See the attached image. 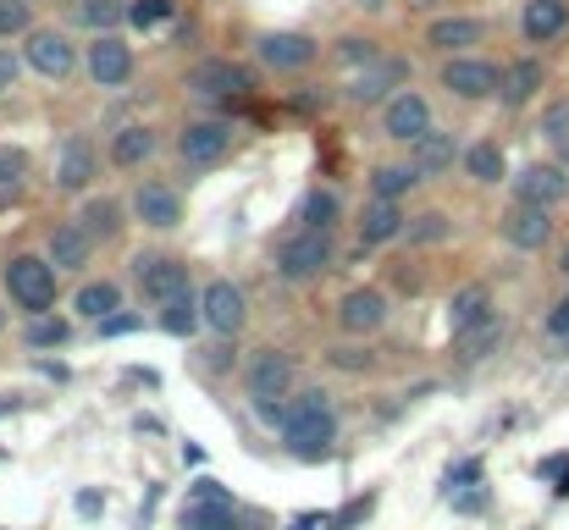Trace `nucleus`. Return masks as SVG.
<instances>
[{"label":"nucleus","instance_id":"c85d7f7f","mask_svg":"<svg viewBox=\"0 0 569 530\" xmlns=\"http://www.w3.org/2000/svg\"><path fill=\"white\" fill-rule=\"evenodd\" d=\"M465 177L470 182H481V188H492V182H503L509 177V156H503V144L498 139H476V144H465Z\"/></svg>","mask_w":569,"mask_h":530},{"label":"nucleus","instance_id":"603ef678","mask_svg":"<svg viewBox=\"0 0 569 530\" xmlns=\"http://www.w3.org/2000/svg\"><path fill=\"white\" fill-rule=\"evenodd\" d=\"M17 409V398H0V414H11Z\"/></svg>","mask_w":569,"mask_h":530},{"label":"nucleus","instance_id":"f8f14e48","mask_svg":"<svg viewBox=\"0 0 569 530\" xmlns=\"http://www.w3.org/2000/svg\"><path fill=\"white\" fill-rule=\"evenodd\" d=\"M133 282H139V293H144L150 304H172L178 293L193 288L189 260H178V254H139V260H133Z\"/></svg>","mask_w":569,"mask_h":530},{"label":"nucleus","instance_id":"7ed1b4c3","mask_svg":"<svg viewBox=\"0 0 569 530\" xmlns=\"http://www.w3.org/2000/svg\"><path fill=\"white\" fill-rule=\"evenodd\" d=\"M338 266V243L327 227H299L277 243V277L282 282H316Z\"/></svg>","mask_w":569,"mask_h":530},{"label":"nucleus","instance_id":"2eb2a0df","mask_svg":"<svg viewBox=\"0 0 569 530\" xmlns=\"http://www.w3.org/2000/svg\"><path fill=\"white\" fill-rule=\"evenodd\" d=\"M100 182V150L89 144V133H67L56 150V188L61 193H89Z\"/></svg>","mask_w":569,"mask_h":530},{"label":"nucleus","instance_id":"49530a36","mask_svg":"<svg viewBox=\"0 0 569 530\" xmlns=\"http://www.w3.org/2000/svg\"><path fill=\"white\" fill-rule=\"evenodd\" d=\"M193 503H232V492H227L221 481L204 476V481H193Z\"/></svg>","mask_w":569,"mask_h":530},{"label":"nucleus","instance_id":"9b49d317","mask_svg":"<svg viewBox=\"0 0 569 530\" xmlns=\"http://www.w3.org/2000/svg\"><path fill=\"white\" fill-rule=\"evenodd\" d=\"M437 122H431V100L420 94V89H398L387 106H381V139H392V144H415V139H426Z\"/></svg>","mask_w":569,"mask_h":530},{"label":"nucleus","instance_id":"393cba45","mask_svg":"<svg viewBox=\"0 0 569 530\" xmlns=\"http://www.w3.org/2000/svg\"><path fill=\"white\" fill-rule=\"evenodd\" d=\"M542 89H548V67H542L537 56H520V61L503 67V89H498V100H503L509 111H526Z\"/></svg>","mask_w":569,"mask_h":530},{"label":"nucleus","instance_id":"a211bd4d","mask_svg":"<svg viewBox=\"0 0 569 530\" xmlns=\"http://www.w3.org/2000/svg\"><path fill=\"white\" fill-rule=\"evenodd\" d=\"M204 327L216 332V338H238L243 332V321H249V299H243V288H232L227 277H216V282H204Z\"/></svg>","mask_w":569,"mask_h":530},{"label":"nucleus","instance_id":"5fc2aeb1","mask_svg":"<svg viewBox=\"0 0 569 530\" xmlns=\"http://www.w3.org/2000/svg\"><path fill=\"white\" fill-rule=\"evenodd\" d=\"M293 530H316V520H299V526H293Z\"/></svg>","mask_w":569,"mask_h":530},{"label":"nucleus","instance_id":"a19ab883","mask_svg":"<svg viewBox=\"0 0 569 530\" xmlns=\"http://www.w3.org/2000/svg\"><path fill=\"white\" fill-rule=\"evenodd\" d=\"M178 17V0H128V22L133 28H161V22H172Z\"/></svg>","mask_w":569,"mask_h":530},{"label":"nucleus","instance_id":"412c9836","mask_svg":"<svg viewBox=\"0 0 569 530\" xmlns=\"http://www.w3.org/2000/svg\"><path fill=\"white\" fill-rule=\"evenodd\" d=\"M44 254H50L56 271H89V260H94V238H89V227L72 216V221H56V227H50Z\"/></svg>","mask_w":569,"mask_h":530},{"label":"nucleus","instance_id":"6ab92c4d","mask_svg":"<svg viewBox=\"0 0 569 530\" xmlns=\"http://www.w3.org/2000/svg\"><path fill=\"white\" fill-rule=\"evenodd\" d=\"M338 327L349 338H377L381 327H387V293L381 288H349L338 299Z\"/></svg>","mask_w":569,"mask_h":530},{"label":"nucleus","instance_id":"5701e85b","mask_svg":"<svg viewBox=\"0 0 569 530\" xmlns=\"http://www.w3.org/2000/svg\"><path fill=\"white\" fill-rule=\"evenodd\" d=\"M156 150H161V133H156L150 122H122V128L111 133V167H122V172L150 167Z\"/></svg>","mask_w":569,"mask_h":530},{"label":"nucleus","instance_id":"4468645a","mask_svg":"<svg viewBox=\"0 0 569 530\" xmlns=\"http://www.w3.org/2000/svg\"><path fill=\"white\" fill-rule=\"evenodd\" d=\"M498 232H503L509 249L537 254V249L553 243V210H548V204H526V199H515V204L498 216Z\"/></svg>","mask_w":569,"mask_h":530},{"label":"nucleus","instance_id":"f704fd0d","mask_svg":"<svg viewBox=\"0 0 569 530\" xmlns=\"http://www.w3.org/2000/svg\"><path fill=\"white\" fill-rule=\"evenodd\" d=\"M332 56H338V67H349V72H366V67H377L381 56V39H371V33H343L338 44H332Z\"/></svg>","mask_w":569,"mask_h":530},{"label":"nucleus","instance_id":"4be33fe9","mask_svg":"<svg viewBox=\"0 0 569 530\" xmlns=\"http://www.w3.org/2000/svg\"><path fill=\"white\" fill-rule=\"evenodd\" d=\"M409 161H415V172L420 177H448L459 161H465V144H459V133L431 128L426 139H415V144H409Z\"/></svg>","mask_w":569,"mask_h":530},{"label":"nucleus","instance_id":"f3484780","mask_svg":"<svg viewBox=\"0 0 569 530\" xmlns=\"http://www.w3.org/2000/svg\"><path fill=\"white\" fill-rule=\"evenodd\" d=\"M128 204H133V216H139L144 227H156V232H172V227L183 221V193H178L172 182H161V177H144Z\"/></svg>","mask_w":569,"mask_h":530},{"label":"nucleus","instance_id":"864d4df0","mask_svg":"<svg viewBox=\"0 0 569 530\" xmlns=\"http://www.w3.org/2000/svg\"><path fill=\"white\" fill-rule=\"evenodd\" d=\"M409 6H420V11H431V6H442V0H409Z\"/></svg>","mask_w":569,"mask_h":530},{"label":"nucleus","instance_id":"cd10ccee","mask_svg":"<svg viewBox=\"0 0 569 530\" xmlns=\"http://www.w3.org/2000/svg\"><path fill=\"white\" fill-rule=\"evenodd\" d=\"M67 22L89 28V33H117L128 22V0H61Z\"/></svg>","mask_w":569,"mask_h":530},{"label":"nucleus","instance_id":"20e7f679","mask_svg":"<svg viewBox=\"0 0 569 530\" xmlns=\"http://www.w3.org/2000/svg\"><path fill=\"white\" fill-rule=\"evenodd\" d=\"M56 277L61 271L50 266V254H11L6 271H0V282H6V293L22 316H50L56 310Z\"/></svg>","mask_w":569,"mask_h":530},{"label":"nucleus","instance_id":"72a5a7b5","mask_svg":"<svg viewBox=\"0 0 569 530\" xmlns=\"http://www.w3.org/2000/svg\"><path fill=\"white\" fill-rule=\"evenodd\" d=\"M503 349V321L492 316V321H481L476 332H465V338H453V353L465 359V364H481L487 353H498Z\"/></svg>","mask_w":569,"mask_h":530},{"label":"nucleus","instance_id":"1a4fd4ad","mask_svg":"<svg viewBox=\"0 0 569 530\" xmlns=\"http://www.w3.org/2000/svg\"><path fill=\"white\" fill-rule=\"evenodd\" d=\"M398 89H409V67H403L398 56H381L377 67H366V72H349V83H343V100H349L355 111H371V106H387Z\"/></svg>","mask_w":569,"mask_h":530},{"label":"nucleus","instance_id":"b1692460","mask_svg":"<svg viewBox=\"0 0 569 530\" xmlns=\"http://www.w3.org/2000/svg\"><path fill=\"white\" fill-rule=\"evenodd\" d=\"M520 33H526V44H559L569 33V0H526Z\"/></svg>","mask_w":569,"mask_h":530},{"label":"nucleus","instance_id":"c03bdc74","mask_svg":"<svg viewBox=\"0 0 569 530\" xmlns=\"http://www.w3.org/2000/svg\"><path fill=\"white\" fill-rule=\"evenodd\" d=\"M139 327H144V316H128V310H117V316H106L94 332H100V338H128V332H139Z\"/></svg>","mask_w":569,"mask_h":530},{"label":"nucleus","instance_id":"8fccbe9b","mask_svg":"<svg viewBox=\"0 0 569 530\" xmlns=\"http://www.w3.org/2000/svg\"><path fill=\"white\" fill-rule=\"evenodd\" d=\"M459 509H465V514H476V509H487V492H465V498H459Z\"/></svg>","mask_w":569,"mask_h":530},{"label":"nucleus","instance_id":"6e6552de","mask_svg":"<svg viewBox=\"0 0 569 530\" xmlns=\"http://www.w3.org/2000/svg\"><path fill=\"white\" fill-rule=\"evenodd\" d=\"M22 61H28L39 78L61 83V78H72V72H78L83 50H78V44H72V33H61V28H33V33L22 39Z\"/></svg>","mask_w":569,"mask_h":530},{"label":"nucleus","instance_id":"7c9ffc66","mask_svg":"<svg viewBox=\"0 0 569 530\" xmlns=\"http://www.w3.org/2000/svg\"><path fill=\"white\" fill-rule=\"evenodd\" d=\"M204 327V299L199 293H178L172 304H161V332H172V338H193Z\"/></svg>","mask_w":569,"mask_h":530},{"label":"nucleus","instance_id":"f03ea898","mask_svg":"<svg viewBox=\"0 0 569 530\" xmlns=\"http://www.w3.org/2000/svg\"><path fill=\"white\" fill-rule=\"evenodd\" d=\"M293 381H299V364H293L288 349H254L249 370H243V387H249L254 409H260L271 426L282 420V403L293 398Z\"/></svg>","mask_w":569,"mask_h":530},{"label":"nucleus","instance_id":"ddd939ff","mask_svg":"<svg viewBox=\"0 0 569 530\" xmlns=\"http://www.w3.org/2000/svg\"><path fill=\"white\" fill-rule=\"evenodd\" d=\"M83 72L94 78V89H122L133 78V44L122 33H94L83 44Z\"/></svg>","mask_w":569,"mask_h":530},{"label":"nucleus","instance_id":"3c124183","mask_svg":"<svg viewBox=\"0 0 569 530\" xmlns=\"http://www.w3.org/2000/svg\"><path fill=\"white\" fill-rule=\"evenodd\" d=\"M343 6H355V11H381L387 0H343Z\"/></svg>","mask_w":569,"mask_h":530},{"label":"nucleus","instance_id":"c756f323","mask_svg":"<svg viewBox=\"0 0 569 530\" xmlns=\"http://www.w3.org/2000/svg\"><path fill=\"white\" fill-rule=\"evenodd\" d=\"M72 310H78L83 321H94V327H100L106 316H117V310H122V288H117L111 277L83 282V288H78V299H72Z\"/></svg>","mask_w":569,"mask_h":530},{"label":"nucleus","instance_id":"473e14b6","mask_svg":"<svg viewBox=\"0 0 569 530\" xmlns=\"http://www.w3.org/2000/svg\"><path fill=\"white\" fill-rule=\"evenodd\" d=\"M78 221L89 227V238H94V243H111V238L122 232V204H117V199H83Z\"/></svg>","mask_w":569,"mask_h":530},{"label":"nucleus","instance_id":"e433bc0d","mask_svg":"<svg viewBox=\"0 0 569 530\" xmlns=\"http://www.w3.org/2000/svg\"><path fill=\"white\" fill-rule=\"evenodd\" d=\"M22 188H28V156L17 144H0V204L22 199Z\"/></svg>","mask_w":569,"mask_h":530},{"label":"nucleus","instance_id":"c9c22d12","mask_svg":"<svg viewBox=\"0 0 569 530\" xmlns=\"http://www.w3.org/2000/svg\"><path fill=\"white\" fill-rule=\"evenodd\" d=\"M338 216H343V199H338L332 188H310V193L299 199V216H293V221H299V227H327V232H332Z\"/></svg>","mask_w":569,"mask_h":530},{"label":"nucleus","instance_id":"4c0bfd02","mask_svg":"<svg viewBox=\"0 0 569 530\" xmlns=\"http://www.w3.org/2000/svg\"><path fill=\"white\" fill-rule=\"evenodd\" d=\"M183 530H238V509L232 503H189Z\"/></svg>","mask_w":569,"mask_h":530},{"label":"nucleus","instance_id":"0eeeda50","mask_svg":"<svg viewBox=\"0 0 569 530\" xmlns=\"http://www.w3.org/2000/svg\"><path fill=\"white\" fill-rule=\"evenodd\" d=\"M232 139H238V128H232L227 117H189V122L178 128V161H183L189 172H204V167H216V161L232 150Z\"/></svg>","mask_w":569,"mask_h":530},{"label":"nucleus","instance_id":"a18cd8bd","mask_svg":"<svg viewBox=\"0 0 569 530\" xmlns=\"http://www.w3.org/2000/svg\"><path fill=\"white\" fill-rule=\"evenodd\" d=\"M542 332H548L553 343H569V293H565V299H559V304H553V310H548V321H542Z\"/></svg>","mask_w":569,"mask_h":530},{"label":"nucleus","instance_id":"bb28decb","mask_svg":"<svg viewBox=\"0 0 569 530\" xmlns=\"http://www.w3.org/2000/svg\"><path fill=\"white\" fill-rule=\"evenodd\" d=\"M498 310H492V293L481 288V282H470V288H459L453 299H448V332L453 338H465V332H476L481 321H492Z\"/></svg>","mask_w":569,"mask_h":530},{"label":"nucleus","instance_id":"aec40b11","mask_svg":"<svg viewBox=\"0 0 569 530\" xmlns=\"http://www.w3.org/2000/svg\"><path fill=\"white\" fill-rule=\"evenodd\" d=\"M515 182V199H526V204H565L569 199V172L559 161H531V167H520V172L509 177Z\"/></svg>","mask_w":569,"mask_h":530},{"label":"nucleus","instance_id":"37998d69","mask_svg":"<svg viewBox=\"0 0 569 530\" xmlns=\"http://www.w3.org/2000/svg\"><path fill=\"white\" fill-rule=\"evenodd\" d=\"M548 144H559V150H569V100H553L548 111H542V128H537Z\"/></svg>","mask_w":569,"mask_h":530},{"label":"nucleus","instance_id":"de8ad7c7","mask_svg":"<svg viewBox=\"0 0 569 530\" xmlns=\"http://www.w3.org/2000/svg\"><path fill=\"white\" fill-rule=\"evenodd\" d=\"M332 364H338V370H366V364H371V353H360V349H338V353H332Z\"/></svg>","mask_w":569,"mask_h":530},{"label":"nucleus","instance_id":"a878e982","mask_svg":"<svg viewBox=\"0 0 569 530\" xmlns=\"http://www.w3.org/2000/svg\"><path fill=\"white\" fill-rule=\"evenodd\" d=\"M409 232V216H403V199H366L360 210V243L377 249V243H392Z\"/></svg>","mask_w":569,"mask_h":530},{"label":"nucleus","instance_id":"f257e3e1","mask_svg":"<svg viewBox=\"0 0 569 530\" xmlns=\"http://www.w3.org/2000/svg\"><path fill=\"white\" fill-rule=\"evenodd\" d=\"M282 442L299 453V459H321L332 442H338V409L321 387H305L282 403Z\"/></svg>","mask_w":569,"mask_h":530},{"label":"nucleus","instance_id":"2f4dec72","mask_svg":"<svg viewBox=\"0 0 569 530\" xmlns=\"http://www.w3.org/2000/svg\"><path fill=\"white\" fill-rule=\"evenodd\" d=\"M415 182H426V177L415 172V161H387V167L371 172V199H409Z\"/></svg>","mask_w":569,"mask_h":530},{"label":"nucleus","instance_id":"ea45409f","mask_svg":"<svg viewBox=\"0 0 569 530\" xmlns=\"http://www.w3.org/2000/svg\"><path fill=\"white\" fill-rule=\"evenodd\" d=\"M33 28V0H0V39H28Z\"/></svg>","mask_w":569,"mask_h":530},{"label":"nucleus","instance_id":"58836bf2","mask_svg":"<svg viewBox=\"0 0 569 530\" xmlns=\"http://www.w3.org/2000/svg\"><path fill=\"white\" fill-rule=\"evenodd\" d=\"M22 338H28L33 349H61V343L72 338V327H67L61 316H28V327H22Z\"/></svg>","mask_w":569,"mask_h":530},{"label":"nucleus","instance_id":"423d86ee","mask_svg":"<svg viewBox=\"0 0 569 530\" xmlns=\"http://www.w3.org/2000/svg\"><path fill=\"white\" fill-rule=\"evenodd\" d=\"M437 83H442L453 100L481 106V100H498V89H503V67H498V61H487V56H442Z\"/></svg>","mask_w":569,"mask_h":530},{"label":"nucleus","instance_id":"9d476101","mask_svg":"<svg viewBox=\"0 0 569 530\" xmlns=\"http://www.w3.org/2000/svg\"><path fill=\"white\" fill-rule=\"evenodd\" d=\"M254 56H260L266 72H305V67H316L321 39H310V33H299V28H271V33L254 39Z\"/></svg>","mask_w":569,"mask_h":530},{"label":"nucleus","instance_id":"dca6fc26","mask_svg":"<svg viewBox=\"0 0 569 530\" xmlns=\"http://www.w3.org/2000/svg\"><path fill=\"white\" fill-rule=\"evenodd\" d=\"M476 44H487V22L481 17L453 11V17H431L426 22V50H437V56H476Z\"/></svg>","mask_w":569,"mask_h":530},{"label":"nucleus","instance_id":"09e8293b","mask_svg":"<svg viewBox=\"0 0 569 530\" xmlns=\"http://www.w3.org/2000/svg\"><path fill=\"white\" fill-rule=\"evenodd\" d=\"M17 83V61H11V50H0V89H11Z\"/></svg>","mask_w":569,"mask_h":530},{"label":"nucleus","instance_id":"79ce46f5","mask_svg":"<svg viewBox=\"0 0 569 530\" xmlns=\"http://www.w3.org/2000/svg\"><path fill=\"white\" fill-rule=\"evenodd\" d=\"M448 232H453V221H448L442 210H426V216H415V221H409V232H403V238H409V243H442Z\"/></svg>","mask_w":569,"mask_h":530},{"label":"nucleus","instance_id":"39448f33","mask_svg":"<svg viewBox=\"0 0 569 530\" xmlns=\"http://www.w3.org/2000/svg\"><path fill=\"white\" fill-rule=\"evenodd\" d=\"M183 89H189L193 100H204V106H232V100H243L254 89V78L232 56H204V61H193L189 72H183Z\"/></svg>","mask_w":569,"mask_h":530}]
</instances>
